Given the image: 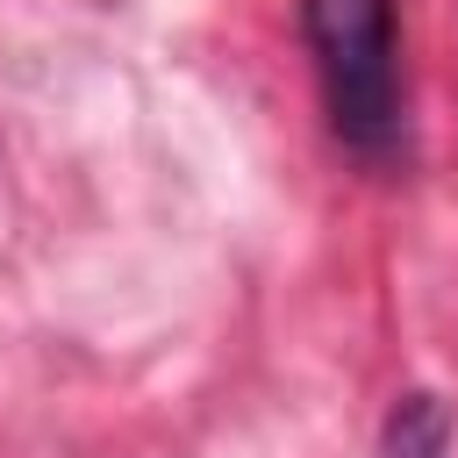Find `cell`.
<instances>
[{
  "instance_id": "obj_1",
  "label": "cell",
  "mask_w": 458,
  "mask_h": 458,
  "mask_svg": "<svg viewBox=\"0 0 458 458\" xmlns=\"http://www.w3.org/2000/svg\"><path fill=\"white\" fill-rule=\"evenodd\" d=\"M301 36L315 57L329 136L365 165L408 157V72L394 0H301Z\"/></svg>"
},
{
  "instance_id": "obj_2",
  "label": "cell",
  "mask_w": 458,
  "mask_h": 458,
  "mask_svg": "<svg viewBox=\"0 0 458 458\" xmlns=\"http://www.w3.org/2000/svg\"><path fill=\"white\" fill-rule=\"evenodd\" d=\"M372 458H451V408H444V394H429V386L394 394Z\"/></svg>"
}]
</instances>
